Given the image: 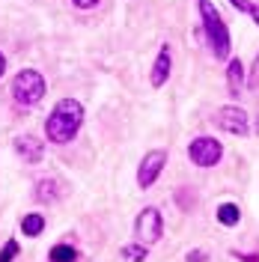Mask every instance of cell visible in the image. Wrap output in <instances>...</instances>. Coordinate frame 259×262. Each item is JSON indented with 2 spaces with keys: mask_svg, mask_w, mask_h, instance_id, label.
I'll use <instances>...</instances> for the list:
<instances>
[{
  "mask_svg": "<svg viewBox=\"0 0 259 262\" xmlns=\"http://www.w3.org/2000/svg\"><path fill=\"white\" fill-rule=\"evenodd\" d=\"M164 161H167V152H164V149L146 152V158L140 161V167H137V185H140V188H152V185L158 182V176H161Z\"/></svg>",
  "mask_w": 259,
  "mask_h": 262,
  "instance_id": "obj_7",
  "label": "cell"
},
{
  "mask_svg": "<svg viewBox=\"0 0 259 262\" xmlns=\"http://www.w3.org/2000/svg\"><path fill=\"white\" fill-rule=\"evenodd\" d=\"M170 69H173V54H170V45H161V51H158V60H155V66H152V86H164L167 83V78H170Z\"/></svg>",
  "mask_w": 259,
  "mask_h": 262,
  "instance_id": "obj_9",
  "label": "cell"
},
{
  "mask_svg": "<svg viewBox=\"0 0 259 262\" xmlns=\"http://www.w3.org/2000/svg\"><path fill=\"white\" fill-rule=\"evenodd\" d=\"M12 96H15L18 107H36L45 98V81L36 69H21L12 81Z\"/></svg>",
  "mask_w": 259,
  "mask_h": 262,
  "instance_id": "obj_3",
  "label": "cell"
},
{
  "mask_svg": "<svg viewBox=\"0 0 259 262\" xmlns=\"http://www.w3.org/2000/svg\"><path fill=\"white\" fill-rule=\"evenodd\" d=\"M256 131H259V119H256Z\"/></svg>",
  "mask_w": 259,
  "mask_h": 262,
  "instance_id": "obj_23",
  "label": "cell"
},
{
  "mask_svg": "<svg viewBox=\"0 0 259 262\" xmlns=\"http://www.w3.org/2000/svg\"><path fill=\"white\" fill-rule=\"evenodd\" d=\"M3 69H6V57L0 54V75H3Z\"/></svg>",
  "mask_w": 259,
  "mask_h": 262,
  "instance_id": "obj_22",
  "label": "cell"
},
{
  "mask_svg": "<svg viewBox=\"0 0 259 262\" xmlns=\"http://www.w3.org/2000/svg\"><path fill=\"white\" fill-rule=\"evenodd\" d=\"M164 232V217L158 209H143V212L137 214V224H134V235H137V242L140 245H155L158 238H161Z\"/></svg>",
  "mask_w": 259,
  "mask_h": 262,
  "instance_id": "obj_4",
  "label": "cell"
},
{
  "mask_svg": "<svg viewBox=\"0 0 259 262\" xmlns=\"http://www.w3.org/2000/svg\"><path fill=\"white\" fill-rule=\"evenodd\" d=\"M214 125L224 128L227 134H235V137H244V134L250 131V125H247V114H244L242 107H235V104L221 107V111L214 114Z\"/></svg>",
  "mask_w": 259,
  "mask_h": 262,
  "instance_id": "obj_6",
  "label": "cell"
},
{
  "mask_svg": "<svg viewBox=\"0 0 259 262\" xmlns=\"http://www.w3.org/2000/svg\"><path fill=\"white\" fill-rule=\"evenodd\" d=\"M227 81H229V93H232V96H239V93H242V83H244V66H242V60H232V63H229Z\"/></svg>",
  "mask_w": 259,
  "mask_h": 262,
  "instance_id": "obj_10",
  "label": "cell"
},
{
  "mask_svg": "<svg viewBox=\"0 0 259 262\" xmlns=\"http://www.w3.org/2000/svg\"><path fill=\"white\" fill-rule=\"evenodd\" d=\"M250 15H253V21L259 24V6H250Z\"/></svg>",
  "mask_w": 259,
  "mask_h": 262,
  "instance_id": "obj_21",
  "label": "cell"
},
{
  "mask_svg": "<svg viewBox=\"0 0 259 262\" xmlns=\"http://www.w3.org/2000/svg\"><path fill=\"white\" fill-rule=\"evenodd\" d=\"M18 256V242H6V247L0 250V262H12Z\"/></svg>",
  "mask_w": 259,
  "mask_h": 262,
  "instance_id": "obj_16",
  "label": "cell"
},
{
  "mask_svg": "<svg viewBox=\"0 0 259 262\" xmlns=\"http://www.w3.org/2000/svg\"><path fill=\"white\" fill-rule=\"evenodd\" d=\"M78 9H93V6H98V0H72Z\"/></svg>",
  "mask_w": 259,
  "mask_h": 262,
  "instance_id": "obj_20",
  "label": "cell"
},
{
  "mask_svg": "<svg viewBox=\"0 0 259 262\" xmlns=\"http://www.w3.org/2000/svg\"><path fill=\"white\" fill-rule=\"evenodd\" d=\"M15 152L24 158V161H42V155H45V146H42V140L39 137H33V134H21L15 140Z\"/></svg>",
  "mask_w": 259,
  "mask_h": 262,
  "instance_id": "obj_8",
  "label": "cell"
},
{
  "mask_svg": "<svg viewBox=\"0 0 259 262\" xmlns=\"http://www.w3.org/2000/svg\"><path fill=\"white\" fill-rule=\"evenodd\" d=\"M229 3H232V6H235L239 12H250V6H253L250 0H229Z\"/></svg>",
  "mask_w": 259,
  "mask_h": 262,
  "instance_id": "obj_19",
  "label": "cell"
},
{
  "mask_svg": "<svg viewBox=\"0 0 259 262\" xmlns=\"http://www.w3.org/2000/svg\"><path fill=\"white\" fill-rule=\"evenodd\" d=\"M21 229H24V235H39L42 229H45V217L42 214H27L24 221H21Z\"/></svg>",
  "mask_w": 259,
  "mask_h": 262,
  "instance_id": "obj_13",
  "label": "cell"
},
{
  "mask_svg": "<svg viewBox=\"0 0 259 262\" xmlns=\"http://www.w3.org/2000/svg\"><path fill=\"white\" fill-rule=\"evenodd\" d=\"M81 122H83V104L78 98H63L51 111L48 122H45V134H48L51 143H69L81 131Z\"/></svg>",
  "mask_w": 259,
  "mask_h": 262,
  "instance_id": "obj_1",
  "label": "cell"
},
{
  "mask_svg": "<svg viewBox=\"0 0 259 262\" xmlns=\"http://www.w3.org/2000/svg\"><path fill=\"white\" fill-rule=\"evenodd\" d=\"M188 155H191V161L197 167H214V164L221 161V155H224V146L214 137H197L188 146Z\"/></svg>",
  "mask_w": 259,
  "mask_h": 262,
  "instance_id": "obj_5",
  "label": "cell"
},
{
  "mask_svg": "<svg viewBox=\"0 0 259 262\" xmlns=\"http://www.w3.org/2000/svg\"><path fill=\"white\" fill-rule=\"evenodd\" d=\"M146 256H149V245L131 242V245L122 247V262H143Z\"/></svg>",
  "mask_w": 259,
  "mask_h": 262,
  "instance_id": "obj_11",
  "label": "cell"
},
{
  "mask_svg": "<svg viewBox=\"0 0 259 262\" xmlns=\"http://www.w3.org/2000/svg\"><path fill=\"white\" fill-rule=\"evenodd\" d=\"M185 262H209V253H206V250H191V253L185 256Z\"/></svg>",
  "mask_w": 259,
  "mask_h": 262,
  "instance_id": "obj_17",
  "label": "cell"
},
{
  "mask_svg": "<svg viewBox=\"0 0 259 262\" xmlns=\"http://www.w3.org/2000/svg\"><path fill=\"white\" fill-rule=\"evenodd\" d=\"M247 83H250V86H259V57L253 60V72H250V81Z\"/></svg>",
  "mask_w": 259,
  "mask_h": 262,
  "instance_id": "obj_18",
  "label": "cell"
},
{
  "mask_svg": "<svg viewBox=\"0 0 259 262\" xmlns=\"http://www.w3.org/2000/svg\"><path fill=\"white\" fill-rule=\"evenodd\" d=\"M54 196H57V182L45 179V182H39V185H36V200H42V203H51Z\"/></svg>",
  "mask_w": 259,
  "mask_h": 262,
  "instance_id": "obj_15",
  "label": "cell"
},
{
  "mask_svg": "<svg viewBox=\"0 0 259 262\" xmlns=\"http://www.w3.org/2000/svg\"><path fill=\"white\" fill-rule=\"evenodd\" d=\"M239 217H242V212H239V206H235V203H224V206L218 209V221H221L224 227H235V224H239Z\"/></svg>",
  "mask_w": 259,
  "mask_h": 262,
  "instance_id": "obj_12",
  "label": "cell"
},
{
  "mask_svg": "<svg viewBox=\"0 0 259 262\" xmlns=\"http://www.w3.org/2000/svg\"><path fill=\"white\" fill-rule=\"evenodd\" d=\"M78 259V250L72 245H57L51 247V262H75Z\"/></svg>",
  "mask_w": 259,
  "mask_h": 262,
  "instance_id": "obj_14",
  "label": "cell"
},
{
  "mask_svg": "<svg viewBox=\"0 0 259 262\" xmlns=\"http://www.w3.org/2000/svg\"><path fill=\"white\" fill-rule=\"evenodd\" d=\"M200 3V15H203V33H206V42H209L211 54L218 60L229 57V30L224 24V18L218 15V9L211 6V0H197Z\"/></svg>",
  "mask_w": 259,
  "mask_h": 262,
  "instance_id": "obj_2",
  "label": "cell"
}]
</instances>
